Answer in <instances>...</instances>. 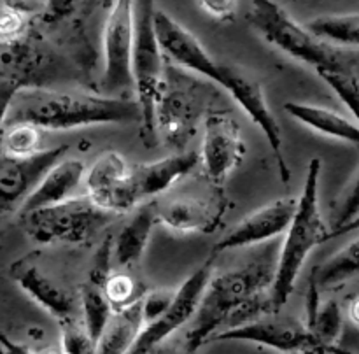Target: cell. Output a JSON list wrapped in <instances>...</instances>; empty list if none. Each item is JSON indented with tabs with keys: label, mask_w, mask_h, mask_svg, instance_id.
<instances>
[{
	"label": "cell",
	"mask_w": 359,
	"mask_h": 354,
	"mask_svg": "<svg viewBox=\"0 0 359 354\" xmlns=\"http://www.w3.org/2000/svg\"><path fill=\"white\" fill-rule=\"evenodd\" d=\"M249 20L265 41L291 58L316 70H349L346 58L335 46L302 27L276 0H252Z\"/></svg>",
	"instance_id": "obj_4"
},
{
	"label": "cell",
	"mask_w": 359,
	"mask_h": 354,
	"mask_svg": "<svg viewBox=\"0 0 359 354\" xmlns=\"http://www.w3.org/2000/svg\"><path fill=\"white\" fill-rule=\"evenodd\" d=\"M81 4L83 0H44V9L39 16L42 23L53 27L72 18L81 9Z\"/></svg>",
	"instance_id": "obj_31"
},
{
	"label": "cell",
	"mask_w": 359,
	"mask_h": 354,
	"mask_svg": "<svg viewBox=\"0 0 359 354\" xmlns=\"http://www.w3.org/2000/svg\"><path fill=\"white\" fill-rule=\"evenodd\" d=\"M318 74L349 107L359 125V81L356 77L349 70H318Z\"/></svg>",
	"instance_id": "obj_28"
},
{
	"label": "cell",
	"mask_w": 359,
	"mask_h": 354,
	"mask_svg": "<svg viewBox=\"0 0 359 354\" xmlns=\"http://www.w3.org/2000/svg\"><path fill=\"white\" fill-rule=\"evenodd\" d=\"M20 86H21L20 81L0 76V130H2L4 123H6L11 102H13L14 95H16V91L20 90Z\"/></svg>",
	"instance_id": "obj_36"
},
{
	"label": "cell",
	"mask_w": 359,
	"mask_h": 354,
	"mask_svg": "<svg viewBox=\"0 0 359 354\" xmlns=\"http://www.w3.org/2000/svg\"><path fill=\"white\" fill-rule=\"evenodd\" d=\"M25 18L23 14L11 11L0 6V42H16L25 34Z\"/></svg>",
	"instance_id": "obj_32"
},
{
	"label": "cell",
	"mask_w": 359,
	"mask_h": 354,
	"mask_svg": "<svg viewBox=\"0 0 359 354\" xmlns=\"http://www.w3.org/2000/svg\"><path fill=\"white\" fill-rule=\"evenodd\" d=\"M69 146L37 151L30 156L0 153V223L20 212L21 205L39 184L46 172L65 156Z\"/></svg>",
	"instance_id": "obj_8"
},
{
	"label": "cell",
	"mask_w": 359,
	"mask_h": 354,
	"mask_svg": "<svg viewBox=\"0 0 359 354\" xmlns=\"http://www.w3.org/2000/svg\"><path fill=\"white\" fill-rule=\"evenodd\" d=\"M212 273V261H207L205 265L200 266L196 272H193L191 275L182 282V286L175 291L168 307L163 311V314H161L160 318L154 319V321L144 325L142 332H140V335L137 336V340L133 342L130 353H151L154 347L160 346L165 339H168L175 329H179L182 325H186L189 319H193Z\"/></svg>",
	"instance_id": "obj_9"
},
{
	"label": "cell",
	"mask_w": 359,
	"mask_h": 354,
	"mask_svg": "<svg viewBox=\"0 0 359 354\" xmlns=\"http://www.w3.org/2000/svg\"><path fill=\"white\" fill-rule=\"evenodd\" d=\"M297 200L280 198L277 202L269 203L262 209L255 210L245 216L238 224H235L223 238L216 244L214 251L223 252L230 249L251 247V245L262 244L273 237H279L290 226L293 219Z\"/></svg>",
	"instance_id": "obj_15"
},
{
	"label": "cell",
	"mask_w": 359,
	"mask_h": 354,
	"mask_svg": "<svg viewBox=\"0 0 359 354\" xmlns=\"http://www.w3.org/2000/svg\"><path fill=\"white\" fill-rule=\"evenodd\" d=\"M154 32L161 51L167 53L174 62L217 84H223V65L207 53L202 42L181 23L168 16L165 11L154 9Z\"/></svg>",
	"instance_id": "obj_12"
},
{
	"label": "cell",
	"mask_w": 359,
	"mask_h": 354,
	"mask_svg": "<svg viewBox=\"0 0 359 354\" xmlns=\"http://www.w3.org/2000/svg\"><path fill=\"white\" fill-rule=\"evenodd\" d=\"M156 223V202H140L139 209L123 224L114 242V258L121 266H132L142 258Z\"/></svg>",
	"instance_id": "obj_21"
},
{
	"label": "cell",
	"mask_w": 359,
	"mask_h": 354,
	"mask_svg": "<svg viewBox=\"0 0 359 354\" xmlns=\"http://www.w3.org/2000/svg\"><path fill=\"white\" fill-rule=\"evenodd\" d=\"M84 177V161L69 158V160H58L48 172L44 177L39 181L34 191L28 195L23 205L20 209L21 214H27L30 210L41 209V207L53 205V203L63 202L70 198L72 193L79 188Z\"/></svg>",
	"instance_id": "obj_19"
},
{
	"label": "cell",
	"mask_w": 359,
	"mask_h": 354,
	"mask_svg": "<svg viewBox=\"0 0 359 354\" xmlns=\"http://www.w3.org/2000/svg\"><path fill=\"white\" fill-rule=\"evenodd\" d=\"M245 154L238 125L223 112H214L205 119L202 161L210 181L223 182Z\"/></svg>",
	"instance_id": "obj_14"
},
{
	"label": "cell",
	"mask_w": 359,
	"mask_h": 354,
	"mask_svg": "<svg viewBox=\"0 0 359 354\" xmlns=\"http://www.w3.org/2000/svg\"><path fill=\"white\" fill-rule=\"evenodd\" d=\"M223 76L224 79L221 86L230 91V95L244 109L245 114L265 133L270 147H272L277 156V163H279L283 181L287 182L291 177V170L287 168L286 160L283 156V132H280V126L277 123L276 116H273L269 104H266L265 93H263L259 83L256 79H251L249 76H245V74H242L241 70L231 69L228 65H223Z\"/></svg>",
	"instance_id": "obj_13"
},
{
	"label": "cell",
	"mask_w": 359,
	"mask_h": 354,
	"mask_svg": "<svg viewBox=\"0 0 359 354\" xmlns=\"http://www.w3.org/2000/svg\"><path fill=\"white\" fill-rule=\"evenodd\" d=\"M109 256H111V238H105L104 245L100 251L95 256V265L91 270V284L98 287H104L105 280L109 277V270H111V263H109Z\"/></svg>",
	"instance_id": "obj_35"
},
{
	"label": "cell",
	"mask_w": 359,
	"mask_h": 354,
	"mask_svg": "<svg viewBox=\"0 0 359 354\" xmlns=\"http://www.w3.org/2000/svg\"><path fill=\"white\" fill-rule=\"evenodd\" d=\"M198 4L205 13L216 18L231 16L237 7V0H198Z\"/></svg>",
	"instance_id": "obj_37"
},
{
	"label": "cell",
	"mask_w": 359,
	"mask_h": 354,
	"mask_svg": "<svg viewBox=\"0 0 359 354\" xmlns=\"http://www.w3.org/2000/svg\"><path fill=\"white\" fill-rule=\"evenodd\" d=\"M359 275V238L347 244L339 252L326 259L312 273V280L321 290L340 286Z\"/></svg>",
	"instance_id": "obj_23"
},
{
	"label": "cell",
	"mask_w": 359,
	"mask_h": 354,
	"mask_svg": "<svg viewBox=\"0 0 359 354\" xmlns=\"http://www.w3.org/2000/svg\"><path fill=\"white\" fill-rule=\"evenodd\" d=\"M79 304H81V319L86 328L88 335L95 342L97 347L98 339L107 325L109 318L112 314V305L109 298L105 297L104 287H98L95 284H86L79 291Z\"/></svg>",
	"instance_id": "obj_25"
},
{
	"label": "cell",
	"mask_w": 359,
	"mask_h": 354,
	"mask_svg": "<svg viewBox=\"0 0 359 354\" xmlns=\"http://www.w3.org/2000/svg\"><path fill=\"white\" fill-rule=\"evenodd\" d=\"M133 0H114L104 32V90L126 93L133 90Z\"/></svg>",
	"instance_id": "obj_7"
},
{
	"label": "cell",
	"mask_w": 359,
	"mask_h": 354,
	"mask_svg": "<svg viewBox=\"0 0 359 354\" xmlns=\"http://www.w3.org/2000/svg\"><path fill=\"white\" fill-rule=\"evenodd\" d=\"M284 111L316 132L359 146V125L340 112L300 102H286Z\"/></svg>",
	"instance_id": "obj_22"
},
{
	"label": "cell",
	"mask_w": 359,
	"mask_h": 354,
	"mask_svg": "<svg viewBox=\"0 0 359 354\" xmlns=\"http://www.w3.org/2000/svg\"><path fill=\"white\" fill-rule=\"evenodd\" d=\"M319 175H321V160L312 158L305 177L304 193L300 200H297L293 219L284 231L286 238L277 258L276 275L270 286L272 312H279L293 293L298 273L312 249L328 240V230L323 223L321 210H319Z\"/></svg>",
	"instance_id": "obj_3"
},
{
	"label": "cell",
	"mask_w": 359,
	"mask_h": 354,
	"mask_svg": "<svg viewBox=\"0 0 359 354\" xmlns=\"http://www.w3.org/2000/svg\"><path fill=\"white\" fill-rule=\"evenodd\" d=\"M142 315V297L133 300L125 307L114 308L97 342L95 353L102 354H121L130 353L133 342L144 328Z\"/></svg>",
	"instance_id": "obj_20"
},
{
	"label": "cell",
	"mask_w": 359,
	"mask_h": 354,
	"mask_svg": "<svg viewBox=\"0 0 359 354\" xmlns=\"http://www.w3.org/2000/svg\"><path fill=\"white\" fill-rule=\"evenodd\" d=\"M60 328H62V349L63 353L69 354H88L95 353V342L91 336L88 335L86 328L83 325L81 318L65 319L60 321Z\"/></svg>",
	"instance_id": "obj_29"
},
{
	"label": "cell",
	"mask_w": 359,
	"mask_h": 354,
	"mask_svg": "<svg viewBox=\"0 0 359 354\" xmlns=\"http://www.w3.org/2000/svg\"><path fill=\"white\" fill-rule=\"evenodd\" d=\"M305 27L323 41L337 46H359V14H328L309 21Z\"/></svg>",
	"instance_id": "obj_24"
},
{
	"label": "cell",
	"mask_w": 359,
	"mask_h": 354,
	"mask_svg": "<svg viewBox=\"0 0 359 354\" xmlns=\"http://www.w3.org/2000/svg\"><path fill=\"white\" fill-rule=\"evenodd\" d=\"M130 165L116 151L102 154L86 175L88 196L104 209L126 212L135 207L130 189Z\"/></svg>",
	"instance_id": "obj_16"
},
{
	"label": "cell",
	"mask_w": 359,
	"mask_h": 354,
	"mask_svg": "<svg viewBox=\"0 0 359 354\" xmlns=\"http://www.w3.org/2000/svg\"><path fill=\"white\" fill-rule=\"evenodd\" d=\"M196 153H181L161 158L153 163H137L130 167V189L135 205L170 188L175 181L188 175L198 165Z\"/></svg>",
	"instance_id": "obj_18"
},
{
	"label": "cell",
	"mask_w": 359,
	"mask_h": 354,
	"mask_svg": "<svg viewBox=\"0 0 359 354\" xmlns=\"http://www.w3.org/2000/svg\"><path fill=\"white\" fill-rule=\"evenodd\" d=\"M359 214V174L358 177L354 179L353 186L347 189L346 196H344L342 203L339 207V214H337V221L333 224V230H339L344 224L349 223L354 216ZM332 230V231H333Z\"/></svg>",
	"instance_id": "obj_34"
},
{
	"label": "cell",
	"mask_w": 359,
	"mask_h": 354,
	"mask_svg": "<svg viewBox=\"0 0 359 354\" xmlns=\"http://www.w3.org/2000/svg\"><path fill=\"white\" fill-rule=\"evenodd\" d=\"M41 130L32 123H7L2 130V153L13 156H30L41 146Z\"/></svg>",
	"instance_id": "obj_26"
},
{
	"label": "cell",
	"mask_w": 359,
	"mask_h": 354,
	"mask_svg": "<svg viewBox=\"0 0 359 354\" xmlns=\"http://www.w3.org/2000/svg\"><path fill=\"white\" fill-rule=\"evenodd\" d=\"M11 277L18 286L44 311L55 315L60 321L81 318L79 294H74L69 287L58 279L46 272L39 263L37 254H28L18 259L11 266Z\"/></svg>",
	"instance_id": "obj_10"
},
{
	"label": "cell",
	"mask_w": 359,
	"mask_h": 354,
	"mask_svg": "<svg viewBox=\"0 0 359 354\" xmlns=\"http://www.w3.org/2000/svg\"><path fill=\"white\" fill-rule=\"evenodd\" d=\"M349 314H351V319L359 325V297L356 298V300H353V304H351Z\"/></svg>",
	"instance_id": "obj_40"
},
{
	"label": "cell",
	"mask_w": 359,
	"mask_h": 354,
	"mask_svg": "<svg viewBox=\"0 0 359 354\" xmlns=\"http://www.w3.org/2000/svg\"><path fill=\"white\" fill-rule=\"evenodd\" d=\"M277 259L273 247H269L262 254L255 256L251 261L238 268L230 270L221 275L210 277L198 308L195 312V321L188 333V350L198 349L210 335L216 333L228 315L241 304L252 298L262 291L270 290L276 275Z\"/></svg>",
	"instance_id": "obj_2"
},
{
	"label": "cell",
	"mask_w": 359,
	"mask_h": 354,
	"mask_svg": "<svg viewBox=\"0 0 359 354\" xmlns=\"http://www.w3.org/2000/svg\"><path fill=\"white\" fill-rule=\"evenodd\" d=\"M174 293L175 291L170 290H158L147 294L146 298H142V315L146 325L163 314V311L168 307Z\"/></svg>",
	"instance_id": "obj_33"
},
{
	"label": "cell",
	"mask_w": 359,
	"mask_h": 354,
	"mask_svg": "<svg viewBox=\"0 0 359 354\" xmlns=\"http://www.w3.org/2000/svg\"><path fill=\"white\" fill-rule=\"evenodd\" d=\"M358 230H359V214H358V216H354L353 219L349 221V223L344 224L342 228H339V230L328 231V240H330V238L340 237V235H346V233H351V231H358Z\"/></svg>",
	"instance_id": "obj_39"
},
{
	"label": "cell",
	"mask_w": 359,
	"mask_h": 354,
	"mask_svg": "<svg viewBox=\"0 0 359 354\" xmlns=\"http://www.w3.org/2000/svg\"><path fill=\"white\" fill-rule=\"evenodd\" d=\"M118 216L95 203L90 196L67 198L53 205L21 214L25 230L39 244H86Z\"/></svg>",
	"instance_id": "obj_5"
},
{
	"label": "cell",
	"mask_w": 359,
	"mask_h": 354,
	"mask_svg": "<svg viewBox=\"0 0 359 354\" xmlns=\"http://www.w3.org/2000/svg\"><path fill=\"white\" fill-rule=\"evenodd\" d=\"M154 0H133L132 72L140 114L147 130L154 125L156 102L163 79V56L154 32Z\"/></svg>",
	"instance_id": "obj_6"
},
{
	"label": "cell",
	"mask_w": 359,
	"mask_h": 354,
	"mask_svg": "<svg viewBox=\"0 0 359 354\" xmlns=\"http://www.w3.org/2000/svg\"><path fill=\"white\" fill-rule=\"evenodd\" d=\"M311 332L314 333V336L323 346L325 353L337 350L333 349V346H335L337 339H339L340 332H342V311H340L337 301H328L323 307H319Z\"/></svg>",
	"instance_id": "obj_27"
},
{
	"label": "cell",
	"mask_w": 359,
	"mask_h": 354,
	"mask_svg": "<svg viewBox=\"0 0 359 354\" xmlns=\"http://www.w3.org/2000/svg\"><path fill=\"white\" fill-rule=\"evenodd\" d=\"M214 340H244L272 347L280 353H325L307 326L277 318H266V314L216 333Z\"/></svg>",
	"instance_id": "obj_11"
},
{
	"label": "cell",
	"mask_w": 359,
	"mask_h": 354,
	"mask_svg": "<svg viewBox=\"0 0 359 354\" xmlns=\"http://www.w3.org/2000/svg\"><path fill=\"white\" fill-rule=\"evenodd\" d=\"M142 118L137 100L74 91H16L7 123H32L42 130H72Z\"/></svg>",
	"instance_id": "obj_1"
},
{
	"label": "cell",
	"mask_w": 359,
	"mask_h": 354,
	"mask_svg": "<svg viewBox=\"0 0 359 354\" xmlns=\"http://www.w3.org/2000/svg\"><path fill=\"white\" fill-rule=\"evenodd\" d=\"M104 293L111 301L112 308L125 307V305L132 304L133 300L139 298L135 280L128 275H121V273L107 277L104 284Z\"/></svg>",
	"instance_id": "obj_30"
},
{
	"label": "cell",
	"mask_w": 359,
	"mask_h": 354,
	"mask_svg": "<svg viewBox=\"0 0 359 354\" xmlns=\"http://www.w3.org/2000/svg\"><path fill=\"white\" fill-rule=\"evenodd\" d=\"M0 6L11 11L30 16V14H41L44 9V0H0Z\"/></svg>",
	"instance_id": "obj_38"
},
{
	"label": "cell",
	"mask_w": 359,
	"mask_h": 354,
	"mask_svg": "<svg viewBox=\"0 0 359 354\" xmlns=\"http://www.w3.org/2000/svg\"><path fill=\"white\" fill-rule=\"evenodd\" d=\"M100 4H102V7H104V9H111L112 4H114V0H100Z\"/></svg>",
	"instance_id": "obj_41"
},
{
	"label": "cell",
	"mask_w": 359,
	"mask_h": 354,
	"mask_svg": "<svg viewBox=\"0 0 359 354\" xmlns=\"http://www.w3.org/2000/svg\"><path fill=\"white\" fill-rule=\"evenodd\" d=\"M223 216V200L205 196H177L167 202L156 203V221L170 230L191 233V231H212Z\"/></svg>",
	"instance_id": "obj_17"
}]
</instances>
